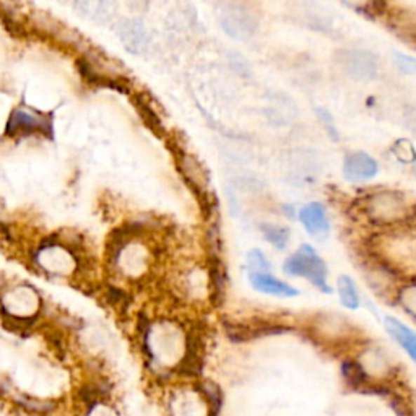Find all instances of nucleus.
<instances>
[{
    "mask_svg": "<svg viewBox=\"0 0 416 416\" xmlns=\"http://www.w3.org/2000/svg\"><path fill=\"white\" fill-rule=\"evenodd\" d=\"M182 171L186 173L189 182H192L195 187L203 191L205 184H207V176H205L202 166H200L197 160H194L192 156L184 155V163H182Z\"/></svg>",
    "mask_w": 416,
    "mask_h": 416,
    "instance_id": "obj_13",
    "label": "nucleus"
},
{
    "mask_svg": "<svg viewBox=\"0 0 416 416\" xmlns=\"http://www.w3.org/2000/svg\"><path fill=\"white\" fill-rule=\"evenodd\" d=\"M337 293L340 297L343 307L350 311H356L361 307V295H359L358 286L354 280L348 275H340L337 279Z\"/></svg>",
    "mask_w": 416,
    "mask_h": 416,
    "instance_id": "obj_10",
    "label": "nucleus"
},
{
    "mask_svg": "<svg viewBox=\"0 0 416 416\" xmlns=\"http://www.w3.org/2000/svg\"><path fill=\"white\" fill-rule=\"evenodd\" d=\"M395 297H397L398 304L416 319V281L398 286Z\"/></svg>",
    "mask_w": 416,
    "mask_h": 416,
    "instance_id": "obj_12",
    "label": "nucleus"
},
{
    "mask_svg": "<svg viewBox=\"0 0 416 416\" xmlns=\"http://www.w3.org/2000/svg\"><path fill=\"white\" fill-rule=\"evenodd\" d=\"M392 152L395 158L400 163L403 164H413L416 161V150L415 147L412 145V142L405 140V138H400V140H397L394 143L392 147Z\"/></svg>",
    "mask_w": 416,
    "mask_h": 416,
    "instance_id": "obj_14",
    "label": "nucleus"
},
{
    "mask_svg": "<svg viewBox=\"0 0 416 416\" xmlns=\"http://www.w3.org/2000/svg\"><path fill=\"white\" fill-rule=\"evenodd\" d=\"M248 269L249 271H270L271 265L262 250L253 249L248 254Z\"/></svg>",
    "mask_w": 416,
    "mask_h": 416,
    "instance_id": "obj_15",
    "label": "nucleus"
},
{
    "mask_svg": "<svg viewBox=\"0 0 416 416\" xmlns=\"http://www.w3.org/2000/svg\"><path fill=\"white\" fill-rule=\"evenodd\" d=\"M343 69L353 80L366 81L373 80L377 75L379 64L374 54L368 53V51L354 49L343 54Z\"/></svg>",
    "mask_w": 416,
    "mask_h": 416,
    "instance_id": "obj_5",
    "label": "nucleus"
},
{
    "mask_svg": "<svg viewBox=\"0 0 416 416\" xmlns=\"http://www.w3.org/2000/svg\"><path fill=\"white\" fill-rule=\"evenodd\" d=\"M7 130L10 135H15V133L18 132H33V130L49 132L51 124L48 119H43V117L34 116L32 112L18 109L13 112L12 117H10Z\"/></svg>",
    "mask_w": 416,
    "mask_h": 416,
    "instance_id": "obj_9",
    "label": "nucleus"
},
{
    "mask_svg": "<svg viewBox=\"0 0 416 416\" xmlns=\"http://www.w3.org/2000/svg\"><path fill=\"white\" fill-rule=\"evenodd\" d=\"M248 280L255 291L276 297H295L300 295L295 286L276 279L271 271H249Z\"/></svg>",
    "mask_w": 416,
    "mask_h": 416,
    "instance_id": "obj_7",
    "label": "nucleus"
},
{
    "mask_svg": "<svg viewBox=\"0 0 416 416\" xmlns=\"http://www.w3.org/2000/svg\"><path fill=\"white\" fill-rule=\"evenodd\" d=\"M395 67L402 72L403 75H415L416 74V58L403 53H394Z\"/></svg>",
    "mask_w": 416,
    "mask_h": 416,
    "instance_id": "obj_16",
    "label": "nucleus"
},
{
    "mask_svg": "<svg viewBox=\"0 0 416 416\" xmlns=\"http://www.w3.org/2000/svg\"><path fill=\"white\" fill-rule=\"evenodd\" d=\"M384 327L390 337L394 338V342H397L400 348L408 354L410 358L416 361V333L405 326L402 321L395 319V317L387 316L384 319Z\"/></svg>",
    "mask_w": 416,
    "mask_h": 416,
    "instance_id": "obj_8",
    "label": "nucleus"
},
{
    "mask_svg": "<svg viewBox=\"0 0 416 416\" xmlns=\"http://www.w3.org/2000/svg\"><path fill=\"white\" fill-rule=\"evenodd\" d=\"M222 25L224 32L236 39H246L254 33L255 22L249 12L239 5H228L222 13Z\"/></svg>",
    "mask_w": 416,
    "mask_h": 416,
    "instance_id": "obj_6",
    "label": "nucleus"
},
{
    "mask_svg": "<svg viewBox=\"0 0 416 416\" xmlns=\"http://www.w3.org/2000/svg\"><path fill=\"white\" fill-rule=\"evenodd\" d=\"M379 174V163L366 152H353L343 161V177L351 184L373 181Z\"/></svg>",
    "mask_w": 416,
    "mask_h": 416,
    "instance_id": "obj_4",
    "label": "nucleus"
},
{
    "mask_svg": "<svg viewBox=\"0 0 416 416\" xmlns=\"http://www.w3.org/2000/svg\"><path fill=\"white\" fill-rule=\"evenodd\" d=\"M361 212L369 222L379 226H395L410 218V207L400 192L377 191L368 194L361 202Z\"/></svg>",
    "mask_w": 416,
    "mask_h": 416,
    "instance_id": "obj_1",
    "label": "nucleus"
},
{
    "mask_svg": "<svg viewBox=\"0 0 416 416\" xmlns=\"http://www.w3.org/2000/svg\"><path fill=\"white\" fill-rule=\"evenodd\" d=\"M316 112H317V119H319V122L322 124L323 130L328 133V137H330L332 140L338 142V130L335 127V122H333V119H332L330 112H328L327 109H323V107H317Z\"/></svg>",
    "mask_w": 416,
    "mask_h": 416,
    "instance_id": "obj_17",
    "label": "nucleus"
},
{
    "mask_svg": "<svg viewBox=\"0 0 416 416\" xmlns=\"http://www.w3.org/2000/svg\"><path fill=\"white\" fill-rule=\"evenodd\" d=\"M260 231L267 243H270L275 249L283 250L290 243V229L283 224L264 223L260 226Z\"/></svg>",
    "mask_w": 416,
    "mask_h": 416,
    "instance_id": "obj_11",
    "label": "nucleus"
},
{
    "mask_svg": "<svg viewBox=\"0 0 416 416\" xmlns=\"http://www.w3.org/2000/svg\"><path fill=\"white\" fill-rule=\"evenodd\" d=\"M297 220L311 238L326 241L330 234V220L326 205L321 202H309L302 205L297 212Z\"/></svg>",
    "mask_w": 416,
    "mask_h": 416,
    "instance_id": "obj_3",
    "label": "nucleus"
},
{
    "mask_svg": "<svg viewBox=\"0 0 416 416\" xmlns=\"http://www.w3.org/2000/svg\"><path fill=\"white\" fill-rule=\"evenodd\" d=\"M413 174H415V177H416V161L413 163Z\"/></svg>",
    "mask_w": 416,
    "mask_h": 416,
    "instance_id": "obj_18",
    "label": "nucleus"
},
{
    "mask_svg": "<svg viewBox=\"0 0 416 416\" xmlns=\"http://www.w3.org/2000/svg\"><path fill=\"white\" fill-rule=\"evenodd\" d=\"M283 274L293 279H304L326 295H330L332 286L328 285V270L322 257L309 244H302L295 254H291L283 264Z\"/></svg>",
    "mask_w": 416,
    "mask_h": 416,
    "instance_id": "obj_2",
    "label": "nucleus"
}]
</instances>
